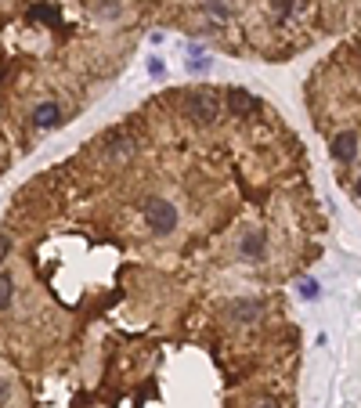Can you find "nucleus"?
<instances>
[{
  "label": "nucleus",
  "instance_id": "1",
  "mask_svg": "<svg viewBox=\"0 0 361 408\" xmlns=\"http://www.w3.org/2000/svg\"><path fill=\"white\" fill-rule=\"evenodd\" d=\"M184 116L192 119V123H214L217 116H221V98H217V91H206V87H199V91H192L184 98Z\"/></svg>",
  "mask_w": 361,
  "mask_h": 408
},
{
  "label": "nucleus",
  "instance_id": "2",
  "mask_svg": "<svg viewBox=\"0 0 361 408\" xmlns=\"http://www.w3.org/2000/svg\"><path fill=\"white\" fill-rule=\"evenodd\" d=\"M145 221H148V228H152V231L170 235L177 228V206L166 203V199H148L145 203Z\"/></svg>",
  "mask_w": 361,
  "mask_h": 408
},
{
  "label": "nucleus",
  "instance_id": "3",
  "mask_svg": "<svg viewBox=\"0 0 361 408\" xmlns=\"http://www.w3.org/2000/svg\"><path fill=\"white\" fill-rule=\"evenodd\" d=\"M329 152H332V159H336V163H351V159L358 156V134H351V131L336 134V138H332V145H329Z\"/></svg>",
  "mask_w": 361,
  "mask_h": 408
},
{
  "label": "nucleus",
  "instance_id": "4",
  "mask_svg": "<svg viewBox=\"0 0 361 408\" xmlns=\"http://www.w3.org/2000/svg\"><path fill=\"white\" fill-rule=\"evenodd\" d=\"M58 123H61V109L54 101H40L33 109V126H36V131H54Z\"/></svg>",
  "mask_w": 361,
  "mask_h": 408
},
{
  "label": "nucleus",
  "instance_id": "5",
  "mask_svg": "<svg viewBox=\"0 0 361 408\" xmlns=\"http://www.w3.org/2000/svg\"><path fill=\"white\" fill-rule=\"evenodd\" d=\"M105 141H109V148H105V152H109L112 159L123 163V159H131V156H134V138H126L123 131H112Z\"/></svg>",
  "mask_w": 361,
  "mask_h": 408
},
{
  "label": "nucleus",
  "instance_id": "6",
  "mask_svg": "<svg viewBox=\"0 0 361 408\" xmlns=\"http://www.w3.org/2000/svg\"><path fill=\"white\" fill-rule=\"evenodd\" d=\"M239 249H242L246 261H260L264 249H267V235H264V231H246V239H242Z\"/></svg>",
  "mask_w": 361,
  "mask_h": 408
},
{
  "label": "nucleus",
  "instance_id": "7",
  "mask_svg": "<svg viewBox=\"0 0 361 408\" xmlns=\"http://www.w3.org/2000/svg\"><path fill=\"white\" fill-rule=\"evenodd\" d=\"M249 109H253V94L242 91V87H231L228 91V112L231 116H246Z\"/></svg>",
  "mask_w": 361,
  "mask_h": 408
},
{
  "label": "nucleus",
  "instance_id": "8",
  "mask_svg": "<svg viewBox=\"0 0 361 408\" xmlns=\"http://www.w3.org/2000/svg\"><path fill=\"white\" fill-rule=\"evenodd\" d=\"M228 314L235 318V321H257V314H260V304H257V300H231Z\"/></svg>",
  "mask_w": 361,
  "mask_h": 408
},
{
  "label": "nucleus",
  "instance_id": "9",
  "mask_svg": "<svg viewBox=\"0 0 361 408\" xmlns=\"http://www.w3.org/2000/svg\"><path fill=\"white\" fill-rule=\"evenodd\" d=\"M11 300H15V282H11V275L0 271V311H8Z\"/></svg>",
  "mask_w": 361,
  "mask_h": 408
},
{
  "label": "nucleus",
  "instance_id": "10",
  "mask_svg": "<svg viewBox=\"0 0 361 408\" xmlns=\"http://www.w3.org/2000/svg\"><path fill=\"white\" fill-rule=\"evenodd\" d=\"M300 296L304 300H318V296H322V286H318L314 278H304V282H300Z\"/></svg>",
  "mask_w": 361,
  "mask_h": 408
},
{
  "label": "nucleus",
  "instance_id": "11",
  "mask_svg": "<svg viewBox=\"0 0 361 408\" xmlns=\"http://www.w3.org/2000/svg\"><path fill=\"white\" fill-rule=\"evenodd\" d=\"M206 11H209V15H217V18H228V8L221 4V0H206Z\"/></svg>",
  "mask_w": 361,
  "mask_h": 408
},
{
  "label": "nucleus",
  "instance_id": "12",
  "mask_svg": "<svg viewBox=\"0 0 361 408\" xmlns=\"http://www.w3.org/2000/svg\"><path fill=\"white\" fill-rule=\"evenodd\" d=\"M29 15H33V18H44V22H54V18H58V15H54L51 8H33Z\"/></svg>",
  "mask_w": 361,
  "mask_h": 408
},
{
  "label": "nucleus",
  "instance_id": "13",
  "mask_svg": "<svg viewBox=\"0 0 361 408\" xmlns=\"http://www.w3.org/2000/svg\"><path fill=\"white\" fill-rule=\"evenodd\" d=\"M8 253H11V242L4 239V235H0V264H4V261H8Z\"/></svg>",
  "mask_w": 361,
  "mask_h": 408
},
{
  "label": "nucleus",
  "instance_id": "14",
  "mask_svg": "<svg viewBox=\"0 0 361 408\" xmlns=\"http://www.w3.org/2000/svg\"><path fill=\"white\" fill-rule=\"evenodd\" d=\"M192 69H196V73H202V69H209V58H202V54H199V58L192 61Z\"/></svg>",
  "mask_w": 361,
  "mask_h": 408
},
{
  "label": "nucleus",
  "instance_id": "15",
  "mask_svg": "<svg viewBox=\"0 0 361 408\" xmlns=\"http://www.w3.org/2000/svg\"><path fill=\"white\" fill-rule=\"evenodd\" d=\"M8 401V383H0V405Z\"/></svg>",
  "mask_w": 361,
  "mask_h": 408
},
{
  "label": "nucleus",
  "instance_id": "16",
  "mask_svg": "<svg viewBox=\"0 0 361 408\" xmlns=\"http://www.w3.org/2000/svg\"><path fill=\"white\" fill-rule=\"evenodd\" d=\"M257 408H279V405H274V401H260Z\"/></svg>",
  "mask_w": 361,
  "mask_h": 408
},
{
  "label": "nucleus",
  "instance_id": "17",
  "mask_svg": "<svg viewBox=\"0 0 361 408\" xmlns=\"http://www.w3.org/2000/svg\"><path fill=\"white\" fill-rule=\"evenodd\" d=\"M354 196L361 199V177H358V184H354Z\"/></svg>",
  "mask_w": 361,
  "mask_h": 408
},
{
  "label": "nucleus",
  "instance_id": "18",
  "mask_svg": "<svg viewBox=\"0 0 361 408\" xmlns=\"http://www.w3.org/2000/svg\"><path fill=\"white\" fill-rule=\"evenodd\" d=\"M358 51H361V48H358Z\"/></svg>",
  "mask_w": 361,
  "mask_h": 408
}]
</instances>
